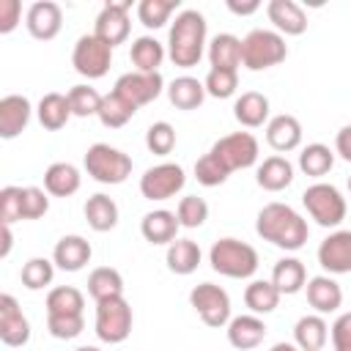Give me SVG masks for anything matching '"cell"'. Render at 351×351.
Returning a JSON list of instances; mask_svg holds the SVG:
<instances>
[{
	"label": "cell",
	"mask_w": 351,
	"mask_h": 351,
	"mask_svg": "<svg viewBox=\"0 0 351 351\" xmlns=\"http://www.w3.org/2000/svg\"><path fill=\"white\" fill-rule=\"evenodd\" d=\"M90 255H93L90 241L82 239V236H77V233L63 236V239L55 244V250H52V261H55V266L63 269V271H80V269L90 261Z\"/></svg>",
	"instance_id": "cell-21"
},
{
	"label": "cell",
	"mask_w": 351,
	"mask_h": 351,
	"mask_svg": "<svg viewBox=\"0 0 351 351\" xmlns=\"http://www.w3.org/2000/svg\"><path fill=\"white\" fill-rule=\"evenodd\" d=\"M335 151H337L346 162H351V123H346V126L337 132V137H335Z\"/></svg>",
	"instance_id": "cell-52"
},
{
	"label": "cell",
	"mask_w": 351,
	"mask_h": 351,
	"mask_svg": "<svg viewBox=\"0 0 351 351\" xmlns=\"http://www.w3.org/2000/svg\"><path fill=\"white\" fill-rule=\"evenodd\" d=\"M302 203L307 208V214L321 225V228H337L346 219V197L340 195L337 186L315 181L313 186L304 189Z\"/></svg>",
	"instance_id": "cell-6"
},
{
	"label": "cell",
	"mask_w": 351,
	"mask_h": 351,
	"mask_svg": "<svg viewBox=\"0 0 351 351\" xmlns=\"http://www.w3.org/2000/svg\"><path fill=\"white\" fill-rule=\"evenodd\" d=\"M266 16L269 22L277 27V33L282 36H302L307 30V14L302 11L299 3L293 0H269L266 5Z\"/></svg>",
	"instance_id": "cell-18"
},
{
	"label": "cell",
	"mask_w": 351,
	"mask_h": 351,
	"mask_svg": "<svg viewBox=\"0 0 351 351\" xmlns=\"http://www.w3.org/2000/svg\"><path fill=\"white\" fill-rule=\"evenodd\" d=\"M96 335L101 343H123L132 335V307L123 296L96 302Z\"/></svg>",
	"instance_id": "cell-7"
},
{
	"label": "cell",
	"mask_w": 351,
	"mask_h": 351,
	"mask_svg": "<svg viewBox=\"0 0 351 351\" xmlns=\"http://www.w3.org/2000/svg\"><path fill=\"white\" fill-rule=\"evenodd\" d=\"M167 99L176 110H197L206 99V85L195 77H176L167 85Z\"/></svg>",
	"instance_id": "cell-29"
},
{
	"label": "cell",
	"mask_w": 351,
	"mask_h": 351,
	"mask_svg": "<svg viewBox=\"0 0 351 351\" xmlns=\"http://www.w3.org/2000/svg\"><path fill=\"white\" fill-rule=\"evenodd\" d=\"M189 304L195 307L200 321L211 329H219V326L230 324V296H228L225 288H219L214 282L195 285L192 293H189Z\"/></svg>",
	"instance_id": "cell-9"
},
{
	"label": "cell",
	"mask_w": 351,
	"mask_h": 351,
	"mask_svg": "<svg viewBox=\"0 0 351 351\" xmlns=\"http://www.w3.org/2000/svg\"><path fill=\"white\" fill-rule=\"evenodd\" d=\"M266 337V324L258 315H236L228 324V343L239 351H252L263 343Z\"/></svg>",
	"instance_id": "cell-22"
},
{
	"label": "cell",
	"mask_w": 351,
	"mask_h": 351,
	"mask_svg": "<svg viewBox=\"0 0 351 351\" xmlns=\"http://www.w3.org/2000/svg\"><path fill=\"white\" fill-rule=\"evenodd\" d=\"M304 288H307V302H310V307H313L318 315L337 313V307L343 304V288H340L337 280L329 277V274L310 277Z\"/></svg>",
	"instance_id": "cell-19"
},
{
	"label": "cell",
	"mask_w": 351,
	"mask_h": 351,
	"mask_svg": "<svg viewBox=\"0 0 351 351\" xmlns=\"http://www.w3.org/2000/svg\"><path fill=\"white\" fill-rule=\"evenodd\" d=\"M228 176H230V170H228L211 151L203 154V156L195 162V178H197L203 186H219V184L228 181Z\"/></svg>",
	"instance_id": "cell-44"
},
{
	"label": "cell",
	"mask_w": 351,
	"mask_h": 351,
	"mask_svg": "<svg viewBox=\"0 0 351 351\" xmlns=\"http://www.w3.org/2000/svg\"><path fill=\"white\" fill-rule=\"evenodd\" d=\"M178 217L167 208H156V211H148L143 219H140V233L148 244H173L176 236H178Z\"/></svg>",
	"instance_id": "cell-20"
},
{
	"label": "cell",
	"mask_w": 351,
	"mask_h": 351,
	"mask_svg": "<svg viewBox=\"0 0 351 351\" xmlns=\"http://www.w3.org/2000/svg\"><path fill=\"white\" fill-rule=\"evenodd\" d=\"M80 181H82L80 170H77L74 165H69V162H55V165H49L47 173H44V189H47L49 195H55V197H69V195H74V192L80 189Z\"/></svg>",
	"instance_id": "cell-30"
},
{
	"label": "cell",
	"mask_w": 351,
	"mask_h": 351,
	"mask_svg": "<svg viewBox=\"0 0 351 351\" xmlns=\"http://www.w3.org/2000/svg\"><path fill=\"white\" fill-rule=\"evenodd\" d=\"M203 49H206V16L195 8H186L170 25L167 58L178 69H192L200 63Z\"/></svg>",
	"instance_id": "cell-2"
},
{
	"label": "cell",
	"mask_w": 351,
	"mask_h": 351,
	"mask_svg": "<svg viewBox=\"0 0 351 351\" xmlns=\"http://www.w3.org/2000/svg\"><path fill=\"white\" fill-rule=\"evenodd\" d=\"M66 96H69V104H71V115H77V118L99 115V107H101V99H104L90 85H74Z\"/></svg>",
	"instance_id": "cell-41"
},
{
	"label": "cell",
	"mask_w": 351,
	"mask_h": 351,
	"mask_svg": "<svg viewBox=\"0 0 351 351\" xmlns=\"http://www.w3.org/2000/svg\"><path fill=\"white\" fill-rule=\"evenodd\" d=\"M88 293H90L96 302L123 296V277H121V271L112 269V266H99V269H93L90 277H88Z\"/></svg>",
	"instance_id": "cell-36"
},
{
	"label": "cell",
	"mask_w": 351,
	"mask_h": 351,
	"mask_svg": "<svg viewBox=\"0 0 351 351\" xmlns=\"http://www.w3.org/2000/svg\"><path fill=\"white\" fill-rule=\"evenodd\" d=\"M211 154L233 173V170L252 167V165L258 162L261 145H258V140H255L250 132H233V134L219 137V140L211 145Z\"/></svg>",
	"instance_id": "cell-11"
},
{
	"label": "cell",
	"mask_w": 351,
	"mask_h": 351,
	"mask_svg": "<svg viewBox=\"0 0 351 351\" xmlns=\"http://www.w3.org/2000/svg\"><path fill=\"white\" fill-rule=\"evenodd\" d=\"M85 219L96 233H107L118 225V206L110 195L96 192L85 200Z\"/></svg>",
	"instance_id": "cell-28"
},
{
	"label": "cell",
	"mask_w": 351,
	"mask_h": 351,
	"mask_svg": "<svg viewBox=\"0 0 351 351\" xmlns=\"http://www.w3.org/2000/svg\"><path fill=\"white\" fill-rule=\"evenodd\" d=\"M200 258H203V252H200L197 241H192V239H176L165 255L167 269L173 274H192L200 266Z\"/></svg>",
	"instance_id": "cell-33"
},
{
	"label": "cell",
	"mask_w": 351,
	"mask_h": 351,
	"mask_svg": "<svg viewBox=\"0 0 351 351\" xmlns=\"http://www.w3.org/2000/svg\"><path fill=\"white\" fill-rule=\"evenodd\" d=\"M55 277V261H47V258H30L25 266H22V285L27 291H41L52 282Z\"/></svg>",
	"instance_id": "cell-42"
},
{
	"label": "cell",
	"mask_w": 351,
	"mask_h": 351,
	"mask_svg": "<svg viewBox=\"0 0 351 351\" xmlns=\"http://www.w3.org/2000/svg\"><path fill=\"white\" fill-rule=\"evenodd\" d=\"M255 181L261 189L266 192H280L285 186H291L293 181V165L285 159V156H266L261 165H258V173H255Z\"/></svg>",
	"instance_id": "cell-24"
},
{
	"label": "cell",
	"mask_w": 351,
	"mask_h": 351,
	"mask_svg": "<svg viewBox=\"0 0 351 351\" xmlns=\"http://www.w3.org/2000/svg\"><path fill=\"white\" fill-rule=\"evenodd\" d=\"M165 55H167V52H165L162 41H156L154 36H140V38H134V41H132V52H129L132 63H134L137 71H143V74L159 71Z\"/></svg>",
	"instance_id": "cell-34"
},
{
	"label": "cell",
	"mask_w": 351,
	"mask_h": 351,
	"mask_svg": "<svg viewBox=\"0 0 351 351\" xmlns=\"http://www.w3.org/2000/svg\"><path fill=\"white\" fill-rule=\"evenodd\" d=\"M176 217H178L181 228H200L208 219V203L203 197H197V195H186V197L178 200Z\"/></svg>",
	"instance_id": "cell-43"
},
{
	"label": "cell",
	"mask_w": 351,
	"mask_h": 351,
	"mask_svg": "<svg viewBox=\"0 0 351 351\" xmlns=\"http://www.w3.org/2000/svg\"><path fill=\"white\" fill-rule=\"evenodd\" d=\"M134 112H137V107L132 104V101H126L121 93H107L104 99H101V107H99V121H101V126H107V129H121L123 123H129L132 118H134Z\"/></svg>",
	"instance_id": "cell-37"
},
{
	"label": "cell",
	"mask_w": 351,
	"mask_h": 351,
	"mask_svg": "<svg viewBox=\"0 0 351 351\" xmlns=\"http://www.w3.org/2000/svg\"><path fill=\"white\" fill-rule=\"evenodd\" d=\"M348 189H351V176H348Z\"/></svg>",
	"instance_id": "cell-57"
},
{
	"label": "cell",
	"mask_w": 351,
	"mask_h": 351,
	"mask_svg": "<svg viewBox=\"0 0 351 351\" xmlns=\"http://www.w3.org/2000/svg\"><path fill=\"white\" fill-rule=\"evenodd\" d=\"M266 143L274 151H280V154H288V151L299 148V143H302V123L293 115H288V112L274 115L266 123Z\"/></svg>",
	"instance_id": "cell-23"
},
{
	"label": "cell",
	"mask_w": 351,
	"mask_h": 351,
	"mask_svg": "<svg viewBox=\"0 0 351 351\" xmlns=\"http://www.w3.org/2000/svg\"><path fill=\"white\" fill-rule=\"evenodd\" d=\"M25 25H27V33L38 41H52L60 27H63V11L58 3L52 0H38L27 8V16H25Z\"/></svg>",
	"instance_id": "cell-16"
},
{
	"label": "cell",
	"mask_w": 351,
	"mask_h": 351,
	"mask_svg": "<svg viewBox=\"0 0 351 351\" xmlns=\"http://www.w3.org/2000/svg\"><path fill=\"white\" fill-rule=\"evenodd\" d=\"M318 263L329 274H351V230H335L318 244Z\"/></svg>",
	"instance_id": "cell-14"
},
{
	"label": "cell",
	"mask_w": 351,
	"mask_h": 351,
	"mask_svg": "<svg viewBox=\"0 0 351 351\" xmlns=\"http://www.w3.org/2000/svg\"><path fill=\"white\" fill-rule=\"evenodd\" d=\"M233 115H236V121H239L241 126L258 129V126H263L266 118H269V99H266L263 93H258V90H247V93H241V96L236 99Z\"/></svg>",
	"instance_id": "cell-27"
},
{
	"label": "cell",
	"mask_w": 351,
	"mask_h": 351,
	"mask_svg": "<svg viewBox=\"0 0 351 351\" xmlns=\"http://www.w3.org/2000/svg\"><path fill=\"white\" fill-rule=\"evenodd\" d=\"M176 8H178V0H140L137 3V19L148 30H156V27L167 25V19Z\"/></svg>",
	"instance_id": "cell-40"
},
{
	"label": "cell",
	"mask_w": 351,
	"mask_h": 351,
	"mask_svg": "<svg viewBox=\"0 0 351 351\" xmlns=\"http://www.w3.org/2000/svg\"><path fill=\"white\" fill-rule=\"evenodd\" d=\"M88 176L99 184H123L132 176V156L107 143H93L82 159Z\"/></svg>",
	"instance_id": "cell-5"
},
{
	"label": "cell",
	"mask_w": 351,
	"mask_h": 351,
	"mask_svg": "<svg viewBox=\"0 0 351 351\" xmlns=\"http://www.w3.org/2000/svg\"><path fill=\"white\" fill-rule=\"evenodd\" d=\"M30 101L27 96L19 93H8L0 99V137L3 140H14L16 134H22V129L30 123Z\"/></svg>",
	"instance_id": "cell-17"
},
{
	"label": "cell",
	"mask_w": 351,
	"mask_h": 351,
	"mask_svg": "<svg viewBox=\"0 0 351 351\" xmlns=\"http://www.w3.org/2000/svg\"><path fill=\"white\" fill-rule=\"evenodd\" d=\"M269 351H299V348H296V343H274Z\"/></svg>",
	"instance_id": "cell-55"
},
{
	"label": "cell",
	"mask_w": 351,
	"mask_h": 351,
	"mask_svg": "<svg viewBox=\"0 0 351 351\" xmlns=\"http://www.w3.org/2000/svg\"><path fill=\"white\" fill-rule=\"evenodd\" d=\"M11 244H14V236H11V225H3V244H0V258H8V252H11Z\"/></svg>",
	"instance_id": "cell-54"
},
{
	"label": "cell",
	"mask_w": 351,
	"mask_h": 351,
	"mask_svg": "<svg viewBox=\"0 0 351 351\" xmlns=\"http://www.w3.org/2000/svg\"><path fill=\"white\" fill-rule=\"evenodd\" d=\"M261 8L258 0H247V3H239V0H228V11H233L236 16H250Z\"/></svg>",
	"instance_id": "cell-53"
},
{
	"label": "cell",
	"mask_w": 351,
	"mask_h": 351,
	"mask_svg": "<svg viewBox=\"0 0 351 351\" xmlns=\"http://www.w3.org/2000/svg\"><path fill=\"white\" fill-rule=\"evenodd\" d=\"M285 58H288V47L277 30L255 27L241 38V66H247L250 71L271 69Z\"/></svg>",
	"instance_id": "cell-4"
},
{
	"label": "cell",
	"mask_w": 351,
	"mask_h": 351,
	"mask_svg": "<svg viewBox=\"0 0 351 351\" xmlns=\"http://www.w3.org/2000/svg\"><path fill=\"white\" fill-rule=\"evenodd\" d=\"M208 63L211 69L236 71L241 66V38H236L233 33H217L208 44Z\"/></svg>",
	"instance_id": "cell-25"
},
{
	"label": "cell",
	"mask_w": 351,
	"mask_h": 351,
	"mask_svg": "<svg viewBox=\"0 0 351 351\" xmlns=\"http://www.w3.org/2000/svg\"><path fill=\"white\" fill-rule=\"evenodd\" d=\"M74 351H99L96 346H80V348H74Z\"/></svg>",
	"instance_id": "cell-56"
},
{
	"label": "cell",
	"mask_w": 351,
	"mask_h": 351,
	"mask_svg": "<svg viewBox=\"0 0 351 351\" xmlns=\"http://www.w3.org/2000/svg\"><path fill=\"white\" fill-rule=\"evenodd\" d=\"M329 337V326L324 315H302L293 326V343L299 351H321Z\"/></svg>",
	"instance_id": "cell-26"
},
{
	"label": "cell",
	"mask_w": 351,
	"mask_h": 351,
	"mask_svg": "<svg viewBox=\"0 0 351 351\" xmlns=\"http://www.w3.org/2000/svg\"><path fill=\"white\" fill-rule=\"evenodd\" d=\"M22 5L19 0H0V33H11L19 25Z\"/></svg>",
	"instance_id": "cell-51"
},
{
	"label": "cell",
	"mask_w": 351,
	"mask_h": 351,
	"mask_svg": "<svg viewBox=\"0 0 351 351\" xmlns=\"http://www.w3.org/2000/svg\"><path fill=\"white\" fill-rule=\"evenodd\" d=\"M38 123L49 132H58L69 123L71 118V104H69V96L63 93H44L41 101H38Z\"/></svg>",
	"instance_id": "cell-32"
},
{
	"label": "cell",
	"mask_w": 351,
	"mask_h": 351,
	"mask_svg": "<svg viewBox=\"0 0 351 351\" xmlns=\"http://www.w3.org/2000/svg\"><path fill=\"white\" fill-rule=\"evenodd\" d=\"M165 88V80L159 71L154 74H143V71H129V74H121L115 80V93H121L126 101H132L134 107H143V104H151Z\"/></svg>",
	"instance_id": "cell-13"
},
{
	"label": "cell",
	"mask_w": 351,
	"mask_h": 351,
	"mask_svg": "<svg viewBox=\"0 0 351 351\" xmlns=\"http://www.w3.org/2000/svg\"><path fill=\"white\" fill-rule=\"evenodd\" d=\"M47 329L58 340H74L85 329L82 315H47Z\"/></svg>",
	"instance_id": "cell-47"
},
{
	"label": "cell",
	"mask_w": 351,
	"mask_h": 351,
	"mask_svg": "<svg viewBox=\"0 0 351 351\" xmlns=\"http://www.w3.org/2000/svg\"><path fill=\"white\" fill-rule=\"evenodd\" d=\"M280 291L274 288L271 280H252L247 288H244V304L250 307L252 315H266V313H274L277 304H280Z\"/></svg>",
	"instance_id": "cell-35"
},
{
	"label": "cell",
	"mask_w": 351,
	"mask_h": 351,
	"mask_svg": "<svg viewBox=\"0 0 351 351\" xmlns=\"http://www.w3.org/2000/svg\"><path fill=\"white\" fill-rule=\"evenodd\" d=\"M206 85V93L214 96V99H230L239 88V74L236 71H228V69H211L203 80Z\"/></svg>",
	"instance_id": "cell-45"
},
{
	"label": "cell",
	"mask_w": 351,
	"mask_h": 351,
	"mask_svg": "<svg viewBox=\"0 0 351 351\" xmlns=\"http://www.w3.org/2000/svg\"><path fill=\"white\" fill-rule=\"evenodd\" d=\"M332 348L351 351V313H343L332 324Z\"/></svg>",
	"instance_id": "cell-50"
},
{
	"label": "cell",
	"mask_w": 351,
	"mask_h": 351,
	"mask_svg": "<svg viewBox=\"0 0 351 351\" xmlns=\"http://www.w3.org/2000/svg\"><path fill=\"white\" fill-rule=\"evenodd\" d=\"M112 63V47L104 44L99 36L85 33L77 38L74 52H71V66L77 74L88 77V80H101L110 71Z\"/></svg>",
	"instance_id": "cell-8"
},
{
	"label": "cell",
	"mask_w": 351,
	"mask_h": 351,
	"mask_svg": "<svg viewBox=\"0 0 351 351\" xmlns=\"http://www.w3.org/2000/svg\"><path fill=\"white\" fill-rule=\"evenodd\" d=\"M208 263L214 271L230 280H247L258 271V252L247 241L239 239H219L208 250Z\"/></svg>",
	"instance_id": "cell-3"
},
{
	"label": "cell",
	"mask_w": 351,
	"mask_h": 351,
	"mask_svg": "<svg viewBox=\"0 0 351 351\" xmlns=\"http://www.w3.org/2000/svg\"><path fill=\"white\" fill-rule=\"evenodd\" d=\"M85 296L74 285H58L47 293V315H82Z\"/></svg>",
	"instance_id": "cell-39"
},
{
	"label": "cell",
	"mask_w": 351,
	"mask_h": 351,
	"mask_svg": "<svg viewBox=\"0 0 351 351\" xmlns=\"http://www.w3.org/2000/svg\"><path fill=\"white\" fill-rule=\"evenodd\" d=\"M271 282L280 293H299L307 285V271L299 258H280L271 269Z\"/></svg>",
	"instance_id": "cell-31"
},
{
	"label": "cell",
	"mask_w": 351,
	"mask_h": 351,
	"mask_svg": "<svg viewBox=\"0 0 351 351\" xmlns=\"http://www.w3.org/2000/svg\"><path fill=\"white\" fill-rule=\"evenodd\" d=\"M22 219V186H3L0 189V222L11 225Z\"/></svg>",
	"instance_id": "cell-49"
},
{
	"label": "cell",
	"mask_w": 351,
	"mask_h": 351,
	"mask_svg": "<svg viewBox=\"0 0 351 351\" xmlns=\"http://www.w3.org/2000/svg\"><path fill=\"white\" fill-rule=\"evenodd\" d=\"M129 8L132 3H104V8L99 11L96 22H93V36H99L104 44L118 47L129 38Z\"/></svg>",
	"instance_id": "cell-12"
},
{
	"label": "cell",
	"mask_w": 351,
	"mask_h": 351,
	"mask_svg": "<svg viewBox=\"0 0 351 351\" xmlns=\"http://www.w3.org/2000/svg\"><path fill=\"white\" fill-rule=\"evenodd\" d=\"M255 233L285 250V252H296L307 244L310 239V228H307V219L291 208L288 203H266L261 211H258V219H255Z\"/></svg>",
	"instance_id": "cell-1"
},
{
	"label": "cell",
	"mask_w": 351,
	"mask_h": 351,
	"mask_svg": "<svg viewBox=\"0 0 351 351\" xmlns=\"http://www.w3.org/2000/svg\"><path fill=\"white\" fill-rule=\"evenodd\" d=\"M145 145L151 154L156 156H167L173 148H176V129L167 123V121H156L148 126L145 132Z\"/></svg>",
	"instance_id": "cell-46"
},
{
	"label": "cell",
	"mask_w": 351,
	"mask_h": 351,
	"mask_svg": "<svg viewBox=\"0 0 351 351\" xmlns=\"http://www.w3.org/2000/svg\"><path fill=\"white\" fill-rule=\"evenodd\" d=\"M49 211L47 189L38 186H22V219H38Z\"/></svg>",
	"instance_id": "cell-48"
},
{
	"label": "cell",
	"mask_w": 351,
	"mask_h": 351,
	"mask_svg": "<svg viewBox=\"0 0 351 351\" xmlns=\"http://www.w3.org/2000/svg\"><path fill=\"white\" fill-rule=\"evenodd\" d=\"M184 184H186L184 167L176 162H162L140 176V195L145 200H170L184 189Z\"/></svg>",
	"instance_id": "cell-10"
},
{
	"label": "cell",
	"mask_w": 351,
	"mask_h": 351,
	"mask_svg": "<svg viewBox=\"0 0 351 351\" xmlns=\"http://www.w3.org/2000/svg\"><path fill=\"white\" fill-rule=\"evenodd\" d=\"M332 165H335V151L329 145H324V143H310L299 154V170L304 176H310V178L326 176L332 170Z\"/></svg>",
	"instance_id": "cell-38"
},
{
	"label": "cell",
	"mask_w": 351,
	"mask_h": 351,
	"mask_svg": "<svg viewBox=\"0 0 351 351\" xmlns=\"http://www.w3.org/2000/svg\"><path fill=\"white\" fill-rule=\"evenodd\" d=\"M0 340L11 348L25 346L30 340V321L25 318L22 307L11 293L0 296Z\"/></svg>",
	"instance_id": "cell-15"
}]
</instances>
